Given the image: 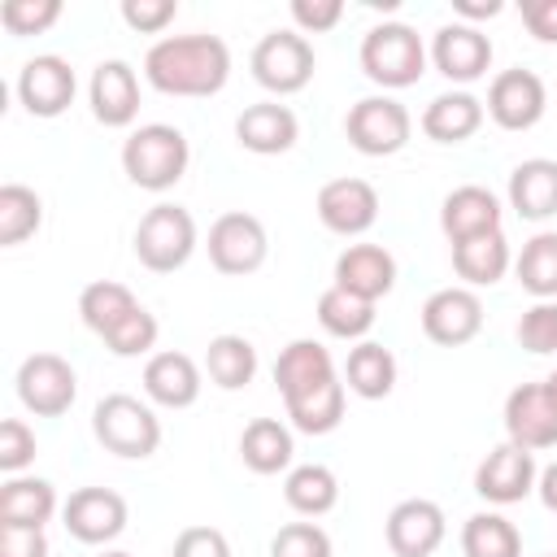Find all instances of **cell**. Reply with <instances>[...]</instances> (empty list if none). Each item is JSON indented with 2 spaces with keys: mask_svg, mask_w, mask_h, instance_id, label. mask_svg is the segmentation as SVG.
Returning a JSON list of instances; mask_svg holds the SVG:
<instances>
[{
  "mask_svg": "<svg viewBox=\"0 0 557 557\" xmlns=\"http://www.w3.org/2000/svg\"><path fill=\"white\" fill-rule=\"evenodd\" d=\"M57 509H61L57 505V487L48 479L9 474V483H0V527H35V531H44Z\"/></svg>",
  "mask_w": 557,
  "mask_h": 557,
  "instance_id": "25",
  "label": "cell"
},
{
  "mask_svg": "<svg viewBox=\"0 0 557 557\" xmlns=\"http://www.w3.org/2000/svg\"><path fill=\"white\" fill-rule=\"evenodd\" d=\"M535 479H540V470H535V457L527 453V448H518V444H496L483 461H479V470H474V492L483 496V500H492V505H518L527 492H535Z\"/></svg>",
  "mask_w": 557,
  "mask_h": 557,
  "instance_id": "17",
  "label": "cell"
},
{
  "mask_svg": "<svg viewBox=\"0 0 557 557\" xmlns=\"http://www.w3.org/2000/svg\"><path fill=\"white\" fill-rule=\"evenodd\" d=\"M144 78L161 96H218L231 78V48L218 35H165L144 52Z\"/></svg>",
  "mask_w": 557,
  "mask_h": 557,
  "instance_id": "1",
  "label": "cell"
},
{
  "mask_svg": "<svg viewBox=\"0 0 557 557\" xmlns=\"http://www.w3.org/2000/svg\"><path fill=\"white\" fill-rule=\"evenodd\" d=\"M191 161V144L178 126L170 122H144L126 135L122 144V170L135 187L144 191H165L187 174Z\"/></svg>",
  "mask_w": 557,
  "mask_h": 557,
  "instance_id": "2",
  "label": "cell"
},
{
  "mask_svg": "<svg viewBox=\"0 0 557 557\" xmlns=\"http://www.w3.org/2000/svg\"><path fill=\"white\" fill-rule=\"evenodd\" d=\"M318 222L331 231V235H366L374 222H379V191L366 183V178H331L322 183L318 191Z\"/></svg>",
  "mask_w": 557,
  "mask_h": 557,
  "instance_id": "14",
  "label": "cell"
},
{
  "mask_svg": "<svg viewBox=\"0 0 557 557\" xmlns=\"http://www.w3.org/2000/svg\"><path fill=\"white\" fill-rule=\"evenodd\" d=\"M283 409H287V418H292L296 431H305V435H331L344 422V383H339V374L326 379V383H318V387H309V392H300V396H287Z\"/></svg>",
  "mask_w": 557,
  "mask_h": 557,
  "instance_id": "32",
  "label": "cell"
},
{
  "mask_svg": "<svg viewBox=\"0 0 557 557\" xmlns=\"http://www.w3.org/2000/svg\"><path fill=\"white\" fill-rule=\"evenodd\" d=\"M483 331V300L474 287H440L422 305V335L440 348H461Z\"/></svg>",
  "mask_w": 557,
  "mask_h": 557,
  "instance_id": "11",
  "label": "cell"
},
{
  "mask_svg": "<svg viewBox=\"0 0 557 557\" xmlns=\"http://www.w3.org/2000/svg\"><path fill=\"white\" fill-rule=\"evenodd\" d=\"M235 139H239V148H248L257 157H278L300 139V122L287 104L261 100V104H248L235 117Z\"/></svg>",
  "mask_w": 557,
  "mask_h": 557,
  "instance_id": "21",
  "label": "cell"
},
{
  "mask_svg": "<svg viewBox=\"0 0 557 557\" xmlns=\"http://www.w3.org/2000/svg\"><path fill=\"white\" fill-rule=\"evenodd\" d=\"M374 318H379L374 313V300H361V296H352V292H344L335 283L318 296V322L335 339H366V331L374 326Z\"/></svg>",
  "mask_w": 557,
  "mask_h": 557,
  "instance_id": "33",
  "label": "cell"
},
{
  "mask_svg": "<svg viewBox=\"0 0 557 557\" xmlns=\"http://www.w3.org/2000/svg\"><path fill=\"white\" fill-rule=\"evenodd\" d=\"M87 100H91V113L100 126H131L135 113H139V78L131 70V61L122 57H109L91 70V83H87Z\"/></svg>",
  "mask_w": 557,
  "mask_h": 557,
  "instance_id": "19",
  "label": "cell"
},
{
  "mask_svg": "<svg viewBox=\"0 0 557 557\" xmlns=\"http://www.w3.org/2000/svg\"><path fill=\"white\" fill-rule=\"evenodd\" d=\"M453 270H457V278H466V287L500 283L505 270H509V239H505V231H487V235L453 244Z\"/></svg>",
  "mask_w": 557,
  "mask_h": 557,
  "instance_id": "28",
  "label": "cell"
},
{
  "mask_svg": "<svg viewBox=\"0 0 557 557\" xmlns=\"http://www.w3.org/2000/svg\"><path fill=\"white\" fill-rule=\"evenodd\" d=\"M91 431L96 440L113 453V457H152L157 444H161V422L157 413L139 400V396H126V392H113L104 396L96 409H91Z\"/></svg>",
  "mask_w": 557,
  "mask_h": 557,
  "instance_id": "5",
  "label": "cell"
},
{
  "mask_svg": "<svg viewBox=\"0 0 557 557\" xmlns=\"http://www.w3.org/2000/svg\"><path fill=\"white\" fill-rule=\"evenodd\" d=\"M513 274L535 300H557V231H540L522 244Z\"/></svg>",
  "mask_w": 557,
  "mask_h": 557,
  "instance_id": "35",
  "label": "cell"
},
{
  "mask_svg": "<svg viewBox=\"0 0 557 557\" xmlns=\"http://www.w3.org/2000/svg\"><path fill=\"white\" fill-rule=\"evenodd\" d=\"M248 65H252V78L265 91L292 96V91L309 87V78L318 70V57H313V44L300 30H270V35L257 39Z\"/></svg>",
  "mask_w": 557,
  "mask_h": 557,
  "instance_id": "6",
  "label": "cell"
},
{
  "mask_svg": "<svg viewBox=\"0 0 557 557\" xmlns=\"http://www.w3.org/2000/svg\"><path fill=\"white\" fill-rule=\"evenodd\" d=\"M326 379H335V361H331L326 344H318V339H292L274 361V383H278L283 400L300 396Z\"/></svg>",
  "mask_w": 557,
  "mask_h": 557,
  "instance_id": "27",
  "label": "cell"
},
{
  "mask_svg": "<svg viewBox=\"0 0 557 557\" xmlns=\"http://www.w3.org/2000/svg\"><path fill=\"white\" fill-rule=\"evenodd\" d=\"M157 335H161V326H157V318L144 309V305H135L109 335H100L104 344H109V352L113 357H144V352H152L157 348Z\"/></svg>",
  "mask_w": 557,
  "mask_h": 557,
  "instance_id": "39",
  "label": "cell"
},
{
  "mask_svg": "<svg viewBox=\"0 0 557 557\" xmlns=\"http://www.w3.org/2000/svg\"><path fill=\"white\" fill-rule=\"evenodd\" d=\"M174 13H178L174 0H122V22H126L131 30H139V35L165 30V26L174 22Z\"/></svg>",
  "mask_w": 557,
  "mask_h": 557,
  "instance_id": "44",
  "label": "cell"
},
{
  "mask_svg": "<svg viewBox=\"0 0 557 557\" xmlns=\"http://www.w3.org/2000/svg\"><path fill=\"white\" fill-rule=\"evenodd\" d=\"M440 231L448 235V244H461V239L500 231V200H496V191H487L479 183L453 187L444 196V205H440Z\"/></svg>",
  "mask_w": 557,
  "mask_h": 557,
  "instance_id": "22",
  "label": "cell"
},
{
  "mask_svg": "<svg viewBox=\"0 0 557 557\" xmlns=\"http://www.w3.org/2000/svg\"><path fill=\"white\" fill-rule=\"evenodd\" d=\"M135 305H139L135 292H131L126 283H113V278H96V283H87V287L78 292V318H83V326H91L96 335H109Z\"/></svg>",
  "mask_w": 557,
  "mask_h": 557,
  "instance_id": "36",
  "label": "cell"
},
{
  "mask_svg": "<svg viewBox=\"0 0 557 557\" xmlns=\"http://www.w3.org/2000/svg\"><path fill=\"white\" fill-rule=\"evenodd\" d=\"M0 557H48V540L35 527H0Z\"/></svg>",
  "mask_w": 557,
  "mask_h": 557,
  "instance_id": "47",
  "label": "cell"
},
{
  "mask_svg": "<svg viewBox=\"0 0 557 557\" xmlns=\"http://www.w3.org/2000/svg\"><path fill=\"white\" fill-rule=\"evenodd\" d=\"M292 431L278 422V418H252L239 435V457L252 474H278L292 466Z\"/></svg>",
  "mask_w": 557,
  "mask_h": 557,
  "instance_id": "30",
  "label": "cell"
},
{
  "mask_svg": "<svg viewBox=\"0 0 557 557\" xmlns=\"http://www.w3.org/2000/svg\"><path fill=\"white\" fill-rule=\"evenodd\" d=\"M74 91H78V78L70 70V61L57 52L30 57L17 70V100L30 117H61L74 104Z\"/></svg>",
  "mask_w": 557,
  "mask_h": 557,
  "instance_id": "13",
  "label": "cell"
},
{
  "mask_svg": "<svg viewBox=\"0 0 557 557\" xmlns=\"http://www.w3.org/2000/svg\"><path fill=\"white\" fill-rule=\"evenodd\" d=\"M544 383H548V392H553V400H557V370H553V374H548Z\"/></svg>",
  "mask_w": 557,
  "mask_h": 557,
  "instance_id": "51",
  "label": "cell"
},
{
  "mask_svg": "<svg viewBox=\"0 0 557 557\" xmlns=\"http://www.w3.org/2000/svg\"><path fill=\"white\" fill-rule=\"evenodd\" d=\"M335 287L379 305L396 287V257L383 244H348L335 257Z\"/></svg>",
  "mask_w": 557,
  "mask_h": 557,
  "instance_id": "20",
  "label": "cell"
},
{
  "mask_svg": "<svg viewBox=\"0 0 557 557\" xmlns=\"http://www.w3.org/2000/svg\"><path fill=\"white\" fill-rule=\"evenodd\" d=\"M535 492H540V505H544L548 513H557V461L540 470V479H535Z\"/></svg>",
  "mask_w": 557,
  "mask_h": 557,
  "instance_id": "50",
  "label": "cell"
},
{
  "mask_svg": "<svg viewBox=\"0 0 557 557\" xmlns=\"http://www.w3.org/2000/svg\"><path fill=\"white\" fill-rule=\"evenodd\" d=\"M61 17V0H4L0 26L9 35H44Z\"/></svg>",
  "mask_w": 557,
  "mask_h": 557,
  "instance_id": "40",
  "label": "cell"
},
{
  "mask_svg": "<svg viewBox=\"0 0 557 557\" xmlns=\"http://www.w3.org/2000/svg\"><path fill=\"white\" fill-rule=\"evenodd\" d=\"M518 344L535 357L557 352V300H535L522 318H518Z\"/></svg>",
  "mask_w": 557,
  "mask_h": 557,
  "instance_id": "42",
  "label": "cell"
},
{
  "mask_svg": "<svg viewBox=\"0 0 557 557\" xmlns=\"http://www.w3.org/2000/svg\"><path fill=\"white\" fill-rule=\"evenodd\" d=\"M383 535H387L392 557H431V553L444 544L448 522H444V509H440L435 500L409 496V500H400V505L387 513Z\"/></svg>",
  "mask_w": 557,
  "mask_h": 557,
  "instance_id": "16",
  "label": "cell"
},
{
  "mask_svg": "<svg viewBox=\"0 0 557 557\" xmlns=\"http://www.w3.org/2000/svg\"><path fill=\"white\" fill-rule=\"evenodd\" d=\"M505 435L527 453L557 448V400L548 383H518L505 396Z\"/></svg>",
  "mask_w": 557,
  "mask_h": 557,
  "instance_id": "12",
  "label": "cell"
},
{
  "mask_svg": "<svg viewBox=\"0 0 557 557\" xmlns=\"http://www.w3.org/2000/svg\"><path fill=\"white\" fill-rule=\"evenodd\" d=\"M270 557H331V535L318 522H287L270 540Z\"/></svg>",
  "mask_w": 557,
  "mask_h": 557,
  "instance_id": "41",
  "label": "cell"
},
{
  "mask_svg": "<svg viewBox=\"0 0 557 557\" xmlns=\"http://www.w3.org/2000/svg\"><path fill=\"white\" fill-rule=\"evenodd\" d=\"M205 370L222 392H239L257 374V348L244 335H213L205 348Z\"/></svg>",
  "mask_w": 557,
  "mask_h": 557,
  "instance_id": "34",
  "label": "cell"
},
{
  "mask_svg": "<svg viewBox=\"0 0 557 557\" xmlns=\"http://www.w3.org/2000/svg\"><path fill=\"white\" fill-rule=\"evenodd\" d=\"M487 117L500 126V131H531L544 109H548V91H544V78L535 70H500L487 87V100H483Z\"/></svg>",
  "mask_w": 557,
  "mask_h": 557,
  "instance_id": "10",
  "label": "cell"
},
{
  "mask_svg": "<svg viewBox=\"0 0 557 557\" xmlns=\"http://www.w3.org/2000/svg\"><path fill=\"white\" fill-rule=\"evenodd\" d=\"M196 252V218L183 205H152L135 226V257L152 274H174Z\"/></svg>",
  "mask_w": 557,
  "mask_h": 557,
  "instance_id": "4",
  "label": "cell"
},
{
  "mask_svg": "<svg viewBox=\"0 0 557 557\" xmlns=\"http://www.w3.org/2000/svg\"><path fill=\"white\" fill-rule=\"evenodd\" d=\"M344 387L352 396H361V400H383L396 387V357H392V348H383L374 339H361L357 348H348Z\"/></svg>",
  "mask_w": 557,
  "mask_h": 557,
  "instance_id": "29",
  "label": "cell"
},
{
  "mask_svg": "<svg viewBox=\"0 0 557 557\" xmlns=\"http://www.w3.org/2000/svg\"><path fill=\"white\" fill-rule=\"evenodd\" d=\"M209 261H213V270L218 274H252V270H261L265 265V257H270V239H265V226H261V218H252V213H244V209H231V213H222L213 226H209Z\"/></svg>",
  "mask_w": 557,
  "mask_h": 557,
  "instance_id": "8",
  "label": "cell"
},
{
  "mask_svg": "<svg viewBox=\"0 0 557 557\" xmlns=\"http://www.w3.org/2000/svg\"><path fill=\"white\" fill-rule=\"evenodd\" d=\"M522 22L540 44H557V0H522Z\"/></svg>",
  "mask_w": 557,
  "mask_h": 557,
  "instance_id": "48",
  "label": "cell"
},
{
  "mask_svg": "<svg viewBox=\"0 0 557 557\" xmlns=\"http://www.w3.org/2000/svg\"><path fill=\"white\" fill-rule=\"evenodd\" d=\"M17 400L35 413V418H61L74 396H78V374L65 357L57 352H30L17 366Z\"/></svg>",
  "mask_w": 557,
  "mask_h": 557,
  "instance_id": "9",
  "label": "cell"
},
{
  "mask_svg": "<svg viewBox=\"0 0 557 557\" xmlns=\"http://www.w3.org/2000/svg\"><path fill=\"white\" fill-rule=\"evenodd\" d=\"M144 392L161 409H187L200 396V366L187 352H174V348L152 352L148 366H144Z\"/></svg>",
  "mask_w": 557,
  "mask_h": 557,
  "instance_id": "23",
  "label": "cell"
},
{
  "mask_svg": "<svg viewBox=\"0 0 557 557\" xmlns=\"http://www.w3.org/2000/svg\"><path fill=\"white\" fill-rule=\"evenodd\" d=\"M30 461H35V431L22 418H4L0 422V470L22 474Z\"/></svg>",
  "mask_w": 557,
  "mask_h": 557,
  "instance_id": "43",
  "label": "cell"
},
{
  "mask_svg": "<svg viewBox=\"0 0 557 557\" xmlns=\"http://www.w3.org/2000/svg\"><path fill=\"white\" fill-rule=\"evenodd\" d=\"M483 100L470 91H440L422 109V135L435 144H461L483 126Z\"/></svg>",
  "mask_w": 557,
  "mask_h": 557,
  "instance_id": "26",
  "label": "cell"
},
{
  "mask_svg": "<svg viewBox=\"0 0 557 557\" xmlns=\"http://www.w3.org/2000/svg\"><path fill=\"white\" fill-rule=\"evenodd\" d=\"M548 557H557V553H548Z\"/></svg>",
  "mask_w": 557,
  "mask_h": 557,
  "instance_id": "53",
  "label": "cell"
},
{
  "mask_svg": "<svg viewBox=\"0 0 557 557\" xmlns=\"http://www.w3.org/2000/svg\"><path fill=\"white\" fill-rule=\"evenodd\" d=\"M283 500L300 513V518H322L335 509L339 500V479L331 466L322 461H305V466H292L287 479H283Z\"/></svg>",
  "mask_w": 557,
  "mask_h": 557,
  "instance_id": "31",
  "label": "cell"
},
{
  "mask_svg": "<svg viewBox=\"0 0 557 557\" xmlns=\"http://www.w3.org/2000/svg\"><path fill=\"white\" fill-rule=\"evenodd\" d=\"M357 57H361L366 78L379 83V87H387V91L413 87L426 74V48H422L418 30L405 26V22H379V26H370Z\"/></svg>",
  "mask_w": 557,
  "mask_h": 557,
  "instance_id": "3",
  "label": "cell"
},
{
  "mask_svg": "<svg viewBox=\"0 0 557 557\" xmlns=\"http://www.w3.org/2000/svg\"><path fill=\"white\" fill-rule=\"evenodd\" d=\"M509 209L527 222L557 218V161L553 157H527L509 174Z\"/></svg>",
  "mask_w": 557,
  "mask_h": 557,
  "instance_id": "24",
  "label": "cell"
},
{
  "mask_svg": "<svg viewBox=\"0 0 557 557\" xmlns=\"http://www.w3.org/2000/svg\"><path fill=\"white\" fill-rule=\"evenodd\" d=\"M466 557H522V535L505 513H470L461 527Z\"/></svg>",
  "mask_w": 557,
  "mask_h": 557,
  "instance_id": "37",
  "label": "cell"
},
{
  "mask_svg": "<svg viewBox=\"0 0 557 557\" xmlns=\"http://www.w3.org/2000/svg\"><path fill=\"white\" fill-rule=\"evenodd\" d=\"M100 557H131V553H122V548H109V553H100Z\"/></svg>",
  "mask_w": 557,
  "mask_h": 557,
  "instance_id": "52",
  "label": "cell"
},
{
  "mask_svg": "<svg viewBox=\"0 0 557 557\" xmlns=\"http://www.w3.org/2000/svg\"><path fill=\"white\" fill-rule=\"evenodd\" d=\"M44 222V200L22 187V183H4L0 187V244L17 248L22 239H30Z\"/></svg>",
  "mask_w": 557,
  "mask_h": 557,
  "instance_id": "38",
  "label": "cell"
},
{
  "mask_svg": "<svg viewBox=\"0 0 557 557\" xmlns=\"http://www.w3.org/2000/svg\"><path fill=\"white\" fill-rule=\"evenodd\" d=\"M500 9H505L500 0H453V13H457L461 22H470V26L483 22V17H496Z\"/></svg>",
  "mask_w": 557,
  "mask_h": 557,
  "instance_id": "49",
  "label": "cell"
},
{
  "mask_svg": "<svg viewBox=\"0 0 557 557\" xmlns=\"http://www.w3.org/2000/svg\"><path fill=\"white\" fill-rule=\"evenodd\" d=\"M170 557H231V544L218 527H183Z\"/></svg>",
  "mask_w": 557,
  "mask_h": 557,
  "instance_id": "45",
  "label": "cell"
},
{
  "mask_svg": "<svg viewBox=\"0 0 557 557\" xmlns=\"http://www.w3.org/2000/svg\"><path fill=\"white\" fill-rule=\"evenodd\" d=\"M344 17V0H292V22L300 35H322Z\"/></svg>",
  "mask_w": 557,
  "mask_h": 557,
  "instance_id": "46",
  "label": "cell"
},
{
  "mask_svg": "<svg viewBox=\"0 0 557 557\" xmlns=\"http://www.w3.org/2000/svg\"><path fill=\"white\" fill-rule=\"evenodd\" d=\"M431 61L448 83H474L492 65V39L470 22H448L431 39Z\"/></svg>",
  "mask_w": 557,
  "mask_h": 557,
  "instance_id": "18",
  "label": "cell"
},
{
  "mask_svg": "<svg viewBox=\"0 0 557 557\" xmlns=\"http://www.w3.org/2000/svg\"><path fill=\"white\" fill-rule=\"evenodd\" d=\"M413 117L396 96H361L348 117H344V135L361 157H392L409 144Z\"/></svg>",
  "mask_w": 557,
  "mask_h": 557,
  "instance_id": "7",
  "label": "cell"
},
{
  "mask_svg": "<svg viewBox=\"0 0 557 557\" xmlns=\"http://www.w3.org/2000/svg\"><path fill=\"white\" fill-rule=\"evenodd\" d=\"M61 522L78 544H109L126 531V500L113 487H78L61 505Z\"/></svg>",
  "mask_w": 557,
  "mask_h": 557,
  "instance_id": "15",
  "label": "cell"
}]
</instances>
